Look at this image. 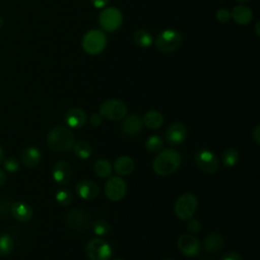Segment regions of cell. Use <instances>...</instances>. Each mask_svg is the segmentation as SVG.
<instances>
[{
  "mask_svg": "<svg viewBox=\"0 0 260 260\" xmlns=\"http://www.w3.org/2000/svg\"><path fill=\"white\" fill-rule=\"evenodd\" d=\"M48 146L57 152L70 150L75 144V138L72 132L66 127H55L47 135Z\"/></svg>",
  "mask_w": 260,
  "mask_h": 260,
  "instance_id": "cell-1",
  "label": "cell"
},
{
  "mask_svg": "<svg viewBox=\"0 0 260 260\" xmlns=\"http://www.w3.org/2000/svg\"><path fill=\"white\" fill-rule=\"evenodd\" d=\"M181 164V155L175 149L160 151L152 162L153 171L158 176H168L174 173Z\"/></svg>",
  "mask_w": 260,
  "mask_h": 260,
  "instance_id": "cell-2",
  "label": "cell"
},
{
  "mask_svg": "<svg viewBox=\"0 0 260 260\" xmlns=\"http://www.w3.org/2000/svg\"><path fill=\"white\" fill-rule=\"evenodd\" d=\"M183 39L181 34L173 28H168L160 31L155 40L154 45L156 49L162 53H172L177 51L182 45Z\"/></svg>",
  "mask_w": 260,
  "mask_h": 260,
  "instance_id": "cell-3",
  "label": "cell"
},
{
  "mask_svg": "<svg viewBox=\"0 0 260 260\" xmlns=\"http://www.w3.org/2000/svg\"><path fill=\"white\" fill-rule=\"evenodd\" d=\"M82 49L89 55H98L102 53L107 46V37L104 30L90 29L82 38Z\"/></svg>",
  "mask_w": 260,
  "mask_h": 260,
  "instance_id": "cell-4",
  "label": "cell"
},
{
  "mask_svg": "<svg viewBox=\"0 0 260 260\" xmlns=\"http://www.w3.org/2000/svg\"><path fill=\"white\" fill-rule=\"evenodd\" d=\"M127 114V106L124 102L111 99L103 102L100 106V115L108 120H122Z\"/></svg>",
  "mask_w": 260,
  "mask_h": 260,
  "instance_id": "cell-5",
  "label": "cell"
},
{
  "mask_svg": "<svg viewBox=\"0 0 260 260\" xmlns=\"http://www.w3.org/2000/svg\"><path fill=\"white\" fill-rule=\"evenodd\" d=\"M197 208V198L191 193H185L181 195L175 203V213L183 220L190 219Z\"/></svg>",
  "mask_w": 260,
  "mask_h": 260,
  "instance_id": "cell-6",
  "label": "cell"
},
{
  "mask_svg": "<svg viewBox=\"0 0 260 260\" xmlns=\"http://www.w3.org/2000/svg\"><path fill=\"white\" fill-rule=\"evenodd\" d=\"M123 21L122 12L117 7L105 8L99 15V23L105 31H115Z\"/></svg>",
  "mask_w": 260,
  "mask_h": 260,
  "instance_id": "cell-7",
  "label": "cell"
},
{
  "mask_svg": "<svg viewBox=\"0 0 260 260\" xmlns=\"http://www.w3.org/2000/svg\"><path fill=\"white\" fill-rule=\"evenodd\" d=\"M85 251L89 260H109L112 255L110 245L99 238L91 239L86 244Z\"/></svg>",
  "mask_w": 260,
  "mask_h": 260,
  "instance_id": "cell-8",
  "label": "cell"
},
{
  "mask_svg": "<svg viewBox=\"0 0 260 260\" xmlns=\"http://www.w3.org/2000/svg\"><path fill=\"white\" fill-rule=\"evenodd\" d=\"M66 224L77 232H84L90 225V216L83 209H70L65 215Z\"/></svg>",
  "mask_w": 260,
  "mask_h": 260,
  "instance_id": "cell-9",
  "label": "cell"
},
{
  "mask_svg": "<svg viewBox=\"0 0 260 260\" xmlns=\"http://www.w3.org/2000/svg\"><path fill=\"white\" fill-rule=\"evenodd\" d=\"M195 164L199 170L206 174H213L218 170L219 162L216 155L208 149H200L195 153Z\"/></svg>",
  "mask_w": 260,
  "mask_h": 260,
  "instance_id": "cell-10",
  "label": "cell"
},
{
  "mask_svg": "<svg viewBox=\"0 0 260 260\" xmlns=\"http://www.w3.org/2000/svg\"><path fill=\"white\" fill-rule=\"evenodd\" d=\"M126 184L120 177H110L105 186V193L112 201L121 200L126 193Z\"/></svg>",
  "mask_w": 260,
  "mask_h": 260,
  "instance_id": "cell-11",
  "label": "cell"
},
{
  "mask_svg": "<svg viewBox=\"0 0 260 260\" xmlns=\"http://www.w3.org/2000/svg\"><path fill=\"white\" fill-rule=\"evenodd\" d=\"M178 249L188 257L196 256L200 251V242L190 234H183L178 239Z\"/></svg>",
  "mask_w": 260,
  "mask_h": 260,
  "instance_id": "cell-12",
  "label": "cell"
},
{
  "mask_svg": "<svg viewBox=\"0 0 260 260\" xmlns=\"http://www.w3.org/2000/svg\"><path fill=\"white\" fill-rule=\"evenodd\" d=\"M52 174H53V178L54 180L61 185L67 184L70 182V180L72 179V175H73V171L71 166L64 160H59L57 161L54 166H53V170H52Z\"/></svg>",
  "mask_w": 260,
  "mask_h": 260,
  "instance_id": "cell-13",
  "label": "cell"
},
{
  "mask_svg": "<svg viewBox=\"0 0 260 260\" xmlns=\"http://www.w3.org/2000/svg\"><path fill=\"white\" fill-rule=\"evenodd\" d=\"M165 136L170 144H181L187 137V128L182 123H174L167 128Z\"/></svg>",
  "mask_w": 260,
  "mask_h": 260,
  "instance_id": "cell-14",
  "label": "cell"
},
{
  "mask_svg": "<svg viewBox=\"0 0 260 260\" xmlns=\"http://www.w3.org/2000/svg\"><path fill=\"white\" fill-rule=\"evenodd\" d=\"M75 191L80 198L84 200H92L99 195L100 189L93 181L82 180L76 184Z\"/></svg>",
  "mask_w": 260,
  "mask_h": 260,
  "instance_id": "cell-15",
  "label": "cell"
},
{
  "mask_svg": "<svg viewBox=\"0 0 260 260\" xmlns=\"http://www.w3.org/2000/svg\"><path fill=\"white\" fill-rule=\"evenodd\" d=\"M142 126L143 122L141 118L136 114H130L123 118L121 128L125 134L135 135L141 131Z\"/></svg>",
  "mask_w": 260,
  "mask_h": 260,
  "instance_id": "cell-16",
  "label": "cell"
},
{
  "mask_svg": "<svg viewBox=\"0 0 260 260\" xmlns=\"http://www.w3.org/2000/svg\"><path fill=\"white\" fill-rule=\"evenodd\" d=\"M64 120L68 126L72 128H80L86 122V114L80 108H72L66 112Z\"/></svg>",
  "mask_w": 260,
  "mask_h": 260,
  "instance_id": "cell-17",
  "label": "cell"
},
{
  "mask_svg": "<svg viewBox=\"0 0 260 260\" xmlns=\"http://www.w3.org/2000/svg\"><path fill=\"white\" fill-rule=\"evenodd\" d=\"M10 210L13 217L21 222L28 221L32 216L31 207L27 203L22 201H15L14 203H12Z\"/></svg>",
  "mask_w": 260,
  "mask_h": 260,
  "instance_id": "cell-18",
  "label": "cell"
},
{
  "mask_svg": "<svg viewBox=\"0 0 260 260\" xmlns=\"http://www.w3.org/2000/svg\"><path fill=\"white\" fill-rule=\"evenodd\" d=\"M231 18H233L238 24L247 25L253 18L252 10L244 4L235 6L231 11Z\"/></svg>",
  "mask_w": 260,
  "mask_h": 260,
  "instance_id": "cell-19",
  "label": "cell"
},
{
  "mask_svg": "<svg viewBox=\"0 0 260 260\" xmlns=\"http://www.w3.org/2000/svg\"><path fill=\"white\" fill-rule=\"evenodd\" d=\"M41 156L42 155L40 150L32 146L24 148L20 154L21 161L28 168H35L36 166H38L41 160Z\"/></svg>",
  "mask_w": 260,
  "mask_h": 260,
  "instance_id": "cell-20",
  "label": "cell"
},
{
  "mask_svg": "<svg viewBox=\"0 0 260 260\" xmlns=\"http://www.w3.org/2000/svg\"><path fill=\"white\" fill-rule=\"evenodd\" d=\"M114 170L121 176L130 175L134 170V161L130 156H119L114 162Z\"/></svg>",
  "mask_w": 260,
  "mask_h": 260,
  "instance_id": "cell-21",
  "label": "cell"
},
{
  "mask_svg": "<svg viewBox=\"0 0 260 260\" xmlns=\"http://www.w3.org/2000/svg\"><path fill=\"white\" fill-rule=\"evenodd\" d=\"M224 244L223 237L218 233L209 234L204 241V249L207 252H217L222 249Z\"/></svg>",
  "mask_w": 260,
  "mask_h": 260,
  "instance_id": "cell-22",
  "label": "cell"
},
{
  "mask_svg": "<svg viewBox=\"0 0 260 260\" xmlns=\"http://www.w3.org/2000/svg\"><path fill=\"white\" fill-rule=\"evenodd\" d=\"M142 122L149 129H158L164 123V116L158 111L151 110L144 115Z\"/></svg>",
  "mask_w": 260,
  "mask_h": 260,
  "instance_id": "cell-23",
  "label": "cell"
},
{
  "mask_svg": "<svg viewBox=\"0 0 260 260\" xmlns=\"http://www.w3.org/2000/svg\"><path fill=\"white\" fill-rule=\"evenodd\" d=\"M133 40L138 47L143 49L149 48L153 43V37L151 36V34L148 30L142 29V28L134 31Z\"/></svg>",
  "mask_w": 260,
  "mask_h": 260,
  "instance_id": "cell-24",
  "label": "cell"
},
{
  "mask_svg": "<svg viewBox=\"0 0 260 260\" xmlns=\"http://www.w3.org/2000/svg\"><path fill=\"white\" fill-rule=\"evenodd\" d=\"M93 169H94V173L100 178H103V179L111 177L112 170H113L112 165L110 164V161H108L107 159H103V158L99 159L94 162Z\"/></svg>",
  "mask_w": 260,
  "mask_h": 260,
  "instance_id": "cell-25",
  "label": "cell"
},
{
  "mask_svg": "<svg viewBox=\"0 0 260 260\" xmlns=\"http://www.w3.org/2000/svg\"><path fill=\"white\" fill-rule=\"evenodd\" d=\"M74 152L79 158L86 159L91 155L92 147L86 141H79L74 144Z\"/></svg>",
  "mask_w": 260,
  "mask_h": 260,
  "instance_id": "cell-26",
  "label": "cell"
},
{
  "mask_svg": "<svg viewBox=\"0 0 260 260\" xmlns=\"http://www.w3.org/2000/svg\"><path fill=\"white\" fill-rule=\"evenodd\" d=\"M239 160V153L235 148H228L222 154V164L226 168H232L237 165Z\"/></svg>",
  "mask_w": 260,
  "mask_h": 260,
  "instance_id": "cell-27",
  "label": "cell"
},
{
  "mask_svg": "<svg viewBox=\"0 0 260 260\" xmlns=\"http://www.w3.org/2000/svg\"><path fill=\"white\" fill-rule=\"evenodd\" d=\"M13 250V240L8 234H2L0 236V255L6 256Z\"/></svg>",
  "mask_w": 260,
  "mask_h": 260,
  "instance_id": "cell-28",
  "label": "cell"
},
{
  "mask_svg": "<svg viewBox=\"0 0 260 260\" xmlns=\"http://www.w3.org/2000/svg\"><path fill=\"white\" fill-rule=\"evenodd\" d=\"M162 139L157 135L150 136L145 142V148L150 152H157L162 148Z\"/></svg>",
  "mask_w": 260,
  "mask_h": 260,
  "instance_id": "cell-29",
  "label": "cell"
},
{
  "mask_svg": "<svg viewBox=\"0 0 260 260\" xmlns=\"http://www.w3.org/2000/svg\"><path fill=\"white\" fill-rule=\"evenodd\" d=\"M56 200L59 202V204L67 206L72 202V193L68 189H60L56 193Z\"/></svg>",
  "mask_w": 260,
  "mask_h": 260,
  "instance_id": "cell-30",
  "label": "cell"
},
{
  "mask_svg": "<svg viewBox=\"0 0 260 260\" xmlns=\"http://www.w3.org/2000/svg\"><path fill=\"white\" fill-rule=\"evenodd\" d=\"M92 229L95 235L98 236H104L106 234L109 233L110 231V225L106 220L103 219H98L93 222L92 224Z\"/></svg>",
  "mask_w": 260,
  "mask_h": 260,
  "instance_id": "cell-31",
  "label": "cell"
},
{
  "mask_svg": "<svg viewBox=\"0 0 260 260\" xmlns=\"http://www.w3.org/2000/svg\"><path fill=\"white\" fill-rule=\"evenodd\" d=\"M4 168L9 173H15L19 169V164L14 157H8L4 160Z\"/></svg>",
  "mask_w": 260,
  "mask_h": 260,
  "instance_id": "cell-32",
  "label": "cell"
},
{
  "mask_svg": "<svg viewBox=\"0 0 260 260\" xmlns=\"http://www.w3.org/2000/svg\"><path fill=\"white\" fill-rule=\"evenodd\" d=\"M216 19L219 21V22H222V23H225L228 22L230 19H231V11L228 10L226 8H220L216 11Z\"/></svg>",
  "mask_w": 260,
  "mask_h": 260,
  "instance_id": "cell-33",
  "label": "cell"
},
{
  "mask_svg": "<svg viewBox=\"0 0 260 260\" xmlns=\"http://www.w3.org/2000/svg\"><path fill=\"white\" fill-rule=\"evenodd\" d=\"M187 229H188V231L190 233L194 234V233H198L200 231L201 226H200V223H199V221L197 219H191L187 223Z\"/></svg>",
  "mask_w": 260,
  "mask_h": 260,
  "instance_id": "cell-34",
  "label": "cell"
},
{
  "mask_svg": "<svg viewBox=\"0 0 260 260\" xmlns=\"http://www.w3.org/2000/svg\"><path fill=\"white\" fill-rule=\"evenodd\" d=\"M219 260H243L241 255L236 253V252H229L226 254H224L223 256H221V258Z\"/></svg>",
  "mask_w": 260,
  "mask_h": 260,
  "instance_id": "cell-35",
  "label": "cell"
},
{
  "mask_svg": "<svg viewBox=\"0 0 260 260\" xmlns=\"http://www.w3.org/2000/svg\"><path fill=\"white\" fill-rule=\"evenodd\" d=\"M102 119H103V117H102L100 114L94 113V114H92V115L90 116V118H89V123H90L92 126L96 127V126H100V125H101Z\"/></svg>",
  "mask_w": 260,
  "mask_h": 260,
  "instance_id": "cell-36",
  "label": "cell"
},
{
  "mask_svg": "<svg viewBox=\"0 0 260 260\" xmlns=\"http://www.w3.org/2000/svg\"><path fill=\"white\" fill-rule=\"evenodd\" d=\"M89 1H90L91 5L96 9L104 8L109 2V0H89Z\"/></svg>",
  "mask_w": 260,
  "mask_h": 260,
  "instance_id": "cell-37",
  "label": "cell"
},
{
  "mask_svg": "<svg viewBox=\"0 0 260 260\" xmlns=\"http://www.w3.org/2000/svg\"><path fill=\"white\" fill-rule=\"evenodd\" d=\"M252 137L257 144L260 143V126L256 125L252 131Z\"/></svg>",
  "mask_w": 260,
  "mask_h": 260,
  "instance_id": "cell-38",
  "label": "cell"
},
{
  "mask_svg": "<svg viewBox=\"0 0 260 260\" xmlns=\"http://www.w3.org/2000/svg\"><path fill=\"white\" fill-rule=\"evenodd\" d=\"M5 181H6V176H5L4 172L2 170H0V187L4 185Z\"/></svg>",
  "mask_w": 260,
  "mask_h": 260,
  "instance_id": "cell-39",
  "label": "cell"
},
{
  "mask_svg": "<svg viewBox=\"0 0 260 260\" xmlns=\"http://www.w3.org/2000/svg\"><path fill=\"white\" fill-rule=\"evenodd\" d=\"M3 160H4V154H3L2 148L0 147V165L3 162Z\"/></svg>",
  "mask_w": 260,
  "mask_h": 260,
  "instance_id": "cell-40",
  "label": "cell"
},
{
  "mask_svg": "<svg viewBox=\"0 0 260 260\" xmlns=\"http://www.w3.org/2000/svg\"><path fill=\"white\" fill-rule=\"evenodd\" d=\"M236 1L240 4H244V3H248L250 0H236Z\"/></svg>",
  "mask_w": 260,
  "mask_h": 260,
  "instance_id": "cell-41",
  "label": "cell"
},
{
  "mask_svg": "<svg viewBox=\"0 0 260 260\" xmlns=\"http://www.w3.org/2000/svg\"><path fill=\"white\" fill-rule=\"evenodd\" d=\"M258 27H259V21L256 23V28H255V29H256V35H257V36H259V28H258Z\"/></svg>",
  "mask_w": 260,
  "mask_h": 260,
  "instance_id": "cell-42",
  "label": "cell"
},
{
  "mask_svg": "<svg viewBox=\"0 0 260 260\" xmlns=\"http://www.w3.org/2000/svg\"><path fill=\"white\" fill-rule=\"evenodd\" d=\"M3 24H4V20L2 19V17L0 16V28L3 26Z\"/></svg>",
  "mask_w": 260,
  "mask_h": 260,
  "instance_id": "cell-43",
  "label": "cell"
},
{
  "mask_svg": "<svg viewBox=\"0 0 260 260\" xmlns=\"http://www.w3.org/2000/svg\"><path fill=\"white\" fill-rule=\"evenodd\" d=\"M164 260H172V259H164Z\"/></svg>",
  "mask_w": 260,
  "mask_h": 260,
  "instance_id": "cell-44",
  "label": "cell"
},
{
  "mask_svg": "<svg viewBox=\"0 0 260 260\" xmlns=\"http://www.w3.org/2000/svg\"><path fill=\"white\" fill-rule=\"evenodd\" d=\"M116 260H121V259H116Z\"/></svg>",
  "mask_w": 260,
  "mask_h": 260,
  "instance_id": "cell-45",
  "label": "cell"
}]
</instances>
